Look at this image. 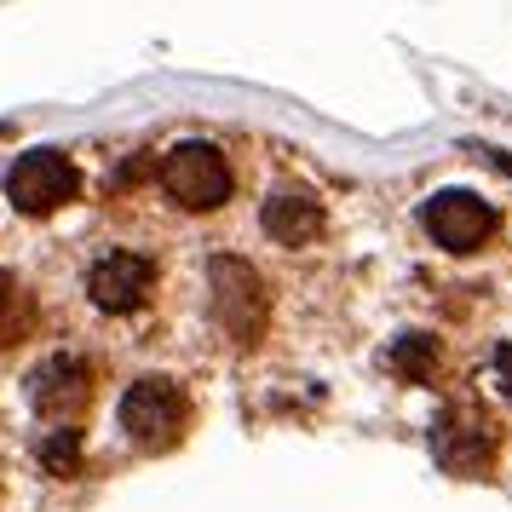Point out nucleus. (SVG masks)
<instances>
[{
	"label": "nucleus",
	"instance_id": "1",
	"mask_svg": "<svg viewBox=\"0 0 512 512\" xmlns=\"http://www.w3.org/2000/svg\"><path fill=\"white\" fill-rule=\"evenodd\" d=\"M185 420H190V403L179 392V380H167V374H144L121 397V432L139 449H173L185 438Z\"/></svg>",
	"mask_w": 512,
	"mask_h": 512
},
{
	"label": "nucleus",
	"instance_id": "2",
	"mask_svg": "<svg viewBox=\"0 0 512 512\" xmlns=\"http://www.w3.org/2000/svg\"><path fill=\"white\" fill-rule=\"evenodd\" d=\"M162 185L179 208H219V202L231 196V162H225L219 144L190 139V144H179V150H167Z\"/></svg>",
	"mask_w": 512,
	"mask_h": 512
},
{
	"label": "nucleus",
	"instance_id": "3",
	"mask_svg": "<svg viewBox=\"0 0 512 512\" xmlns=\"http://www.w3.org/2000/svg\"><path fill=\"white\" fill-rule=\"evenodd\" d=\"M420 225L432 231L438 248H449V254H472V248H484L489 231H495V208L478 202L472 190H438V196L420 208Z\"/></svg>",
	"mask_w": 512,
	"mask_h": 512
},
{
	"label": "nucleus",
	"instance_id": "4",
	"mask_svg": "<svg viewBox=\"0 0 512 512\" xmlns=\"http://www.w3.org/2000/svg\"><path fill=\"white\" fill-rule=\"evenodd\" d=\"M6 196L18 213H52L75 196V167L58 150H29L6 173Z\"/></svg>",
	"mask_w": 512,
	"mask_h": 512
},
{
	"label": "nucleus",
	"instance_id": "5",
	"mask_svg": "<svg viewBox=\"0 0 512 512\" xmlns=\"http://www.w3.org/2000/svg\"><path fill=\"white\" fill-rule=\"evenodd\" d=\"M213 317L236 340H254L265 323V288L242 259H213Z\"/></svg>",
	"mask_w": 512,
	"mask_h": 512
},
{
	"label": "nucleus",
	"instance_id": "6",
	"mask_svg": "<svg viewBox=\"0 0 512 512\" xmlns=\"http://www.w3.org/2000/svg\"><path fill=\"white\" fill-rule=\"evenodd\" d=\"M150 288H156V265H150L144 254H127V248L104 254L93 271H87V294H93V305L98 311H110V317L139 311Z\"/></svg>",
	"mask_w": 512,
	"mask_h": 512
},
{
	"label": "nucleus",
	"instance_id": "7",
	"mask_svg": "<svg viewBox=\"0 0 512 512\" xmlns=\"http://www.w3.org/2000/svg\"><path fill=\"white\" fill-rule=\"evenodd\" d=\"M432 449H438V461L449 472H461V478H478L495 455V432L484 426V415H472V409H449L438 420V432H432Z\"/></svg>",
	"mask_w": 512,
	"mask_h": 512
},
{
	"label": "nucleus",
	"instance_id": "8",
	"mask_svg": "<svg viewBox=\"0 0 512 512\" xmlns=\"http://www.w3.org/2000/svg\"><path fill=\"white\" fill-rule=\"evenodd\" d=\"M259 225H265V236L282 242V248H305V242L323 236V202H317L305 185H277L271 196H265Z\"/></svg>",
	"mask_w": 512,
	"mask_h": 512
},
{
	"label": "nucleus",
	"instance_id": "9",
	"mask_svg": "<svg viewBox=\"0 0 512 512\" xmlns=\"http://www.w3.org/2000/svg\"><path fill=\"white\" fill-rule=\"evenodd\" d=\"M87 369L75 363V357H52V363H41V369L29 374V403H35V415L47 420H75L81 415V403H87Z\"/></svg>",
	"mask_w": 512,
	"mask_h": 512
},
{
	"label": "nucleus",
	"instance_id": "10",
	"mask_svg": "<svg viewBox=\"0 0 512 512\" xmlns=\"http://www.w3.org/2000/svg\"><path fill=\"white\" fill-rule=\"evenodd\" d=\"M432 357H438L432 334H403V340L386 351V363H392L403 380H426V374H432Z\"/></svg>",
	"mask_w": 512,
	"mask_h": 512
},
{
	"label": "nucleus",
	"instance_id": "11",
	"mask_svg": "<svg viewBox=\"0 0 512 512\" xmlns=\"http://www.w3.org/2000/svg\"><path fill=\"white\" fill-rule=\"evenodd\" d=\"M41 461H47V472H75V461H81V443H75L70 426H58V432L41 443Z\"/></svg>",
	"mask_w": 512,
	"mask_h": 512
},
{
	"label": "nucleus",
	"instance_id": "12",
	"mask_svg": "<svg viewBox=\"0 0 512 512\" xmlns=\"http://www.w3.org/2000/svg\"><path fill=\"white\" fill-rule=\"evenodd\" d=\"M18 334V294H12V282L0 277V346Z\"/></svg>",
	"mask_w": 512,
	"mask_h": 512
},
{
	"label": "nucleus",
	"instance_id": "13",
	"mask_svg": "<svg viewBox=\"0 0 512 512\" xmlns=\"http://www.w3.org/2000/svg\"><path fill=\"white\" fill-rule=\"evenodd\" d=\"M495 374H501V392L512 397V346H501V351H495Z\"/></svg>",
	"mask_w": 512,
	"mask_h": 512
}]
</instances>
